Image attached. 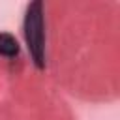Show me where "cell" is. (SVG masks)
<instances>
[{"label":"cell","mask_w":120,"mask_h":120,"mask_svg":"<svg viewBox=\"0 0 120 120\" xmlns=\"http://www.w3.org/2000/svg\"><path fill=\"white\" fill-rule=\"evenodd\" d=\"M22 32L26 39V47L36 68H45V22H43V4L32 2L26 6Z\"/></svg>","instance_id":"6da1fadb"},{"label":"cell","mask_w":120,"mask_h":120,"mask_svg":"<svg viewBox=\"0 0 120 120\" xmlns=\"http://www.w3.org/2000/svg\"><path fill=\"white\" fill-rule=\"evenodd\" d=\"M19 54V41L9 32H0V56L15 58Z\"/></svg>","instance_id":"7a4b0ae2"}]
</instances>
